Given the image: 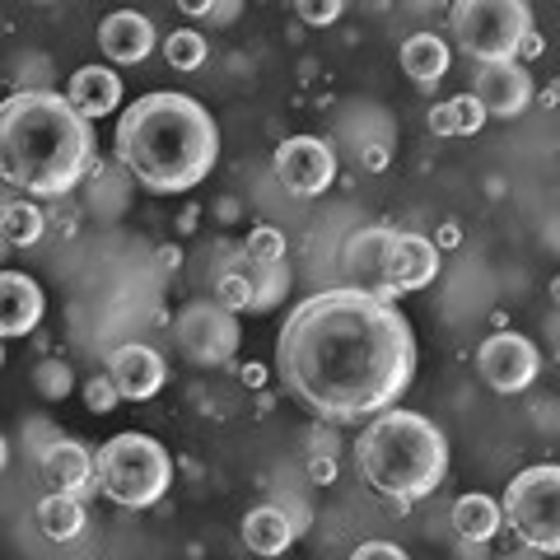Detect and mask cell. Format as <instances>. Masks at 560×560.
I'll list each match as a JSON object with an SVG mask.
<instances>
[{"mask_svg": "<svg viewBox=\"0 0 560 560\" xmlns=\"http://www.w3.org/2000/svg\"><path fill=\"white\" fill-rule=\"evenodd\" d=\"M276 374L294 401L331 425L383 416L411 388L416 337L393 300L323 290L290 308L276 337Z\"/></svg>", "mask_w": 560, "mask_h": 560, "instance_id": "obj_1", "label": "cell"}, {"mask_svg": "<svg viewBox=\"0 0 560 560\" xmlns=\"http://www.w3.org/2000/svg\"><path fill=\"white\" fill-rule=\"evenodd\" d=\"M117 160L154 197L191 191L220 160V127L187 94H145L117 117Z\"/></svg>", "mask_w": 560, "mask_h": 560, "instance_id": "obj_2", "label": "cell"}, {"mask_svg": "<svg viewBox=\"0 0 560 560\" xmlns=\"http://www.w3.org/2000/svg\"><path fill=\"white\" fill-rule=\"evenodd\" d=\"M94 160V136L70 98L51 90L10 94L0 108V168L28 197H66Z\"/></svg>", "mask_w": 560, "mask_h": 560, "instance_id": "obj_3", "label": "cell"}, {"mask_svg": "<svg viewBox=\"0 0 560 560\" xmlns=\"http://www.w3.org/2000/svg\"><path fill=\"white\" fill-rule=\"evenodd\" d=\"M355 467L374 495L411 504L425 500L448 477V440L434 420L416 411H383L355 440Z\"/></svg>", "mask_w": 560, "mask_h": 560, "instance_id": "obj_4", "label": "cell"}, {"mask_svg": "<svg viewBox=\"0 0 560 560\" xmlns=\"http://www.w3.org/2000/svg\"><path fill=\"white\" fill-rule=\"evenodd\" d=\"M173 486V458L150 434H113L98 448V490L121 510H145Z\"/></svg>", "mask_w": 560, "mask_h": 560, "instance_id": "obj_5", "label": "cell"}, {"mask_svg": "<svg viewBox=\"0 0 560 560\" xmlns=\"http://www.w3.org/2000/svg\"><path fill=\"white\" fill-rule=\"evenodd\" d=\"M448 28L471 61L500 66L518 61L533 38V10L523 0H458L448 10Z\"/></svg>", "mask_w": 560, "mask_h": 560, "instance_id": "obj_6", "label": "cell"}, {"mask_svg": "<svg viewBox=\"0 0 560 560\" xmlns=\"http://www.w3.org/2000/svg\"><path fill=\"white\" fill-rule=\"evenodd\" d=\"M504 523L510 533L541 556H560V463L523 467L504 486Z\"/></svg>", "mask_w": 560, "mask_h": 560, "instance_id": "obj_7", "label": "cell"}, {"mask_svg": "<svg viewBox=\"0 0 560 560\" xmlns=\"http://www.w3.org/2000/svg\"><path fill=\"white\" fill-rule=\"evenodd\" d=\"M173 337H178V350L191 364L215 370V364H224L238 350V323H234V313L220 308L215 300H197L173 318Z\"/></svg>", "mask_w": 560, "mask_h": 560, "instance_id": "obj_8", "label": "cell"}, {"mask_svg": "<svg viewBox=\"0 0 560 560\" xmlns=\"http://www.w3.org/2000/svg\"><path fill=\"white\" fill-rule=\"evenodd\" d=\"M393 248H397V230L388 224H374V230H360L350 234L346 243V285L350 290H364V294H378V300H397V285H393Z\"/></svg>", "mask_w": 560, "mask_h": 560, "instance_id": "obj_9", "label": "cell"}, {"mask_svg": "<svg viewBox=\"0 0 560 560\" xmlns=\"http://www.w3.org/2000/svg\"><path fill=\"white\" fill-rule=\"evenodd\" d=\"M276 178L290 197H323L337 178V154L318 136H290L276 145Z\"/></svg>", "mask_w": 560, "mask_h": 560, "instance_id": "obj_10", "label": "cell"}, {"mask_svg": "<svg viewBox=\"0 0 560 560\" xmlns=\"http://www.w3.org/2000/svg\"><path fill=\"white\" fill-rule=\"evenodd\" d=\"M541 370V355L528 337L518 331H495L477 346V374L486 378V388L495 393H523Z\"/></svg>", "mask_w": 560, "mask_h": 560, "instance_id": "obj_11", "label": "cell"}, {"mask_svg": "<svg viewBox=\"0 0 560 560\" xmlns=\"http://www.w3.org/2000/svg\"><path fill=\"white\" fill-rule=\"evenodd\" d=\"M38 467H43V481L51 490H61V495L84 500V495H94L98 490V458L75 440H51L43 448Z\"/></svg>", "mask_w": 560, "mask_h": 560, "instance_id": "obj_12", "label": "cell"}, {"mask_svg": "<svg viewBox=\"0 0 560 560\" xmlns=\"http://www.w3.org/2000/svg\"><path fill=\"white\" fill-rule=\"evenodd\" d=\"M108 378L117 383V393L127 397V401H150L168 383V364H164L160 350H150V346H140V341H127V346L113 350Z\"/></svg>", "mask_w": 560, "mask_h": 560, "instance_id": "obj_13", "label": "cell"}, {"mask_svg": "<svg viewBox=\"0 0 560 560\" xmlns=\"http://www.w3.org/2000/svg\"><path fill=\"white\" fill-rule=\"evenodd\" d=\"M471 94L481 98V108H486L490 117L514 121V117L533 103V75L523 70V61L481 66V70H477V90H471Z\"/></svg>", "mask_w": 560, "mask_h": 560, "instance_id": "obj_14", "label": "cell"}, {"mask_svg": "<svg viewBox=\"0 0 560 560\" xmlns=\"http://www.w3.org/2000/svg\"><path fill=\"white\" fill-rule=\"evenodd\" d=\"M154 43H160V33H154V24L145 20V14H136V10H117V14H108V20L98 24L103 57L117 61V66L145 61L154 51Z\"/></svg>", "mask_w": 560, "mask_h": 560, "instance_id": "obj_15", "label": "cell"}, {"mask_svg": "<svg viewBox=\"0 0 560 560\" xmlns=\"http://www.w3.org/2000/svg\"><path fill=\"white\" fill-rule=\"evenodd\" d=\"M66 98L84 121L108 117V113H117V103H121V75L113 66H80L75 75H70V84H66Z\"/></svg>", "mask_w": 560, "mask_h": 560, "instance_id": "obj_16", "label": "cell"}, {"mask_svg": "<svg viewBox=\"0 0 560 560\" xmlns=\"http://www.w3.org/2000/svg\"><path fill=\"white\" fill-rule=\"evenodd\" d=\"M0 294H5V318H0V331L14 341V337H28L43 318V290L38 280L24 276V271H5L0 276Z\"/></svg>", "mask_w": 560, "mask_h": 560, "instance_id": "obj_17", "label": "cell"}, {"mask_svg": "<svg viewBox=\"0 0 560 560\" xmlns=\"http://www.w3.org/2000/svg\"><path fill=\"white\" fill-rule=\"evenodd\" d=\"M300 537V523L285 514V504H257V510L243 518V541L257 556H285L290 541Z\"/></svg>", "mask_w": 560, "mask_h": 560, "instance_id": "obj_18", "label": "cell"}, {"mask_svg": "<svg viewBox=\"0 0 560 560\" xmlns=\"http://www.w3.org/2000/svg\"><path fill=\"white\" fill-rule=\"evenodd\" d=\"M440 276V248L420 234H397L393 248V285L401 290H425L430 280Z\"/></svg>", "mask_w": 560, "mask_h": 560, "instance_id": "obj_19", "label": "cell"}, {"mask_svg": "<svg viewBox=\"0 0 560 560\" xmlns=\"http://www.w3.org/2000/svg\"><path fill=\"white\" fill-rule=\"evenodd\" d=\"M401 70L411 75L416 90H434L444 75H448V43L444 38H434V33H411L407 43H401Z\"/></svg>", "mask_w": 560, "mask_h": 560, "instance_id": "obj_20", "label": "cell"}, {"mask_svg": "<svg viewBox=\"0 0 560 560\" xmlns=\"http://www.w3.org/2000/svg\"><path fill=\"white\" fill-rule=\"evenodd\" d=\"M453 528L467 541H490L504 528V504L490 495H458L453 500Z\"/></svg>", "mask_w": 560, "mask_h": 560, "instance_id": "obj_21", "label": "cell"}, {"mask_svg": "<svg viewBox=\"0 0 560 560\" xmlns=\"http://www.w3.org/2000/svg\"><path fill=\"white\" fill-rule=\"evenodd\" d=\"M486 108L477 94H458V98H444L430 108V131L434 136H477L486 127Z\"/></svg>", "mask_w": 560, "mask_h": 560, "instance_id": "obj_22", "label": "cell"}, {"mask_svg": "<svg viewBox=\"0 0 560 560\" xmlns=\"http://www.w3.org/2000/svg\"><path fill=\"white\" fill-rule=\"evenodd\" d=\"M234 267L248 276L253 290H257V308L253 313H267V308H276L280 300H285V290H290V267H285V261H257V257L243 253Z\"/></svg>", "mask_w": 560, "mask_h": 560, "instance_id": "obj_23", "label": "cell"}, {"mask_svg": "<svg viewBox=\"0 0 560 560\" xmlns=\"http://www.w3.org/2000/svg\"><path fill=\"white\" fill-rule=\"evenodd\" d=\"M38 528H43L51 541L80 537V528H84V504H80L75 495H61V490H51V495L38 500Z\"/></svg>", "mask_w": 560, "mask_h": 560, "instance_id": "obj_24", "label": "cell"}, {"mask_svg": "<svg viewBox=\"0 0 560 560\" xmlns=\"http://www.w3.org/2000/svg\"><path fill=\"white\" fill-rule=\"evenodd\" d=\"M43 210L33 201H20L10 197L5 201V248H33V243L43 238Z\"/></svg>", "mask_w": 560, "mask_h": 560, "instance_id": "obj_25", "label": "cell"}, {"mask_svg": "<svg viewBox=\"0 0 560 560\" xmlns=\"http://www.w3.org/2000/svg\"><path fill=\"white\" fill-rule=\"evenodd\" d=\"M164 61L173 70H201L210 61L206 33H197V28H173L168 38H164Z\"/></svg>", "mask_w": 560, "mask_h": 560, "instance_id": "obj_26", "label": "cell"}, {"mask_svg": "<svg viewBox=\"0 0 560 560\" xmlns=\"http://www.w3.org/2000/svg\"><path fill=\"white\" fill-rule=\"evenodd\" d=\"M220 308H230V313H243V308H257V290H253V280L243 276L234 261L215 276V294H210Z\"/></svg>", "mask_w": 560, "mask_h": 560, "instance_id": "obj_27", "label": "cell"}, {"mask_svg": "<svg viewBox=\"0 0 560 560\" xmlns=\"http://www.w3.org/2000/svg\"><path fill=\"white\" fill-rule=\"evenodd\" d=\"M33 388H38L47 401H61L70 388H75V378H70V364H61V360H43L38 370H33Z\"/></svg>", "mask_w": 560, "mask_h": 560, "instance_id": "obj_28", "label": "cell"}, {"mask_svg": "<svg viewBox=\"0 0 560 560\" xmlns=\"http://www.w3.org/2000/svg\"><path fill=\"white\" fill-rule=\"evenodd\" d=\"M248 257L257 261H285V234L276 230V224H257L248 234Z\"/></svg>", "mask_w": 560, "mask_h": 560, "instance_id": "obj_29", "label": "cell"}, {"mask_svg": "<svg viewBox=\"0 0 560 560\" xmlns=\"http://www.w3.org/2000/svg\"><path fill=\"white\" fill-rule=\"evenodd\" d=\"M84 401H90V411H98V416H108L117 401H121V393H117V383L108 378V374H94L90 383H84Z\"/></svg>", "mask_w": 560, "mask_h": 560, "instance_id": "obj_30", "label": "cell"}, {"mask_svg": "<svg viewBox=\"0 0 560 560\" xmlns=\"http://www.w3.org/2000/svg\"><path fill=\"white\" fill-rule=\"evenodd\" d=\"M300 20L304 24H337L341 0H300Z\"/></svg>", "mask_w": 560, "mask_h": 560, "instance_id": "obj_31", "label": "cell"}, {"mask_svg": "<svg viewBox=\"0 0 560 560\" xmlns=\"http://www.w3.org/2000/svg\"><path fill=\"white\" fill-rule=\"evenodd\" d=\"M350 560H407V551L393 547V541H360Z\"/></svg>", "mask_w": 560, "mask_h": 560, "instance_id": "obj_32", "label": "cell"}, {"mask_svg": "<svg viewBox=\"0 0 560 560\" xmlns=\"http://www.w3.org/2000/svg\"><path fill=\"white\" fill-rule=\"evenodd\" d=\"M234 14H238V5H210V14H206V20H210V24H230Z\"/></svg>", "mask_w": 560, "mask_h": 560, "instance_id": "obj_33", "label": "cell"}, {"mask_svg": "<svg viewBox=\"0 0 560 560\" xmlns=\"http://www.w3.org/2000/svg\"><path fill=\"white\" fill-rule=\"evenodd\" d=\"M243 383H253V388H257V383H261V364H248V370H243Z\"/></svg>", "mask_w": 560, "mask_h": 560, "instance_id": "obj_34", "label": "cell"}, {"mask_svg": "<svg viewBox=\"0 0 560 560\" xmlns=\"http://www.w3.org/2000/svg\"><path fill=\"white\" fill-rule=\"evenodd\" d=\"M537 51H541V38H537V33H533V38H528V43H523V57H537Z\"/></svg>", "mask_w": 560, "mask_h": 560, "instance_id": "obj_35", "label": "cell"}, {"mask_svg": "<svg viewBox=\"0 0 560 560\" xmlns=\"http://www.w3.org/2000/svg\"><path fill=\"white\" fill-rule=\"evenodd\" d=\"M551 294H556V304H560V280H551Z\"/></svg>", "mask_w": 560, "mask_h": 560, "instance_id": "obj_36", "label": "cell"}]
</instances>
